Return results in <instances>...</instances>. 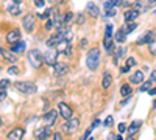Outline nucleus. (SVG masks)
Listing matches in <instances>:
<instances>
[{"instance_id":"obj_1","label":"nucleus","mask_w":156,"mask_h":140,"mask_svg":"<svg viewBox=\"0 0 156 140\" xmlns=\"http://www.w3.org/2000/svg\"><path fill=\"white\" fill-rule=\"evenodd\" d=\"M86 65L89 70H97L100 65V50L98 48H91L86 55Z\"/></svg>"},{"instance_id":"obj_2","label":"nucleus","mask_w":156,"mask_h":140,"mask_svg":"<svg viewBox=\"0 0 156 140\" xmlns=\"http://www.w3.org/2000/svg\"><path fill=\"white\" fill-rule=\"evenodd\" d=\"M16 90H19L20 93H25V95H30V93H36L38 92V87H36V84L30 83V81H17L14 84Z\"/></svg>"},{"instance_id":"obj_3","label":"nucleus","mask_w":156,"mask_h":140,"mask_svg":"<svg viewBox=\"0 0 156 140\" xmlns=\"http://www.w3.org/2000/svg\"><path fill=\"white\" fill-rule=\"evenodd\" d=\"M28 61L31 62V65H33L34 69H39L41 64L44 62V55L39 50H31L28 53Z\"/></svg>"},{"instance_id":"obj_4","label":"nucleus","mask_w":156,"mask_h":140,"mask_svg":"<svg viewBox=\"0 0 156 140\" xmlns=\"http://www.w3.org/2000/svg\"><path fill=\"white\" fill-rule=\"evenodd\" d=\"M56 47V53H61V55H72V47H70V40L67 39H61L59 42L55 45Z\"/></svg>"},{"instance_id":"obj_5","label":"nucleus","mask_w":156,"mask_h":140,"mask_svg":"<svg viewBox=\"0 0 156 140\" xmlns=\"http://www.w3.org/2000/svg\"><path fill=\"white\" fill-rule=\"evenodd\" d=\"M78 126H80V121H78V118L72 117L70 120H67L66 123L63 125V131H64L66 134H73V132L78 129Z\"/></svg>"},{"instance_id":"obj_6","label":"nucleus","mask_w":156,"mask_h":140,"mask_svg":"<svg viewBox=\"0 0 156 140\" xmlns=\"http://www.w3.org/2000/svg\"><path fill=\"white\" fill-rule=\"evenodd\" d=\"M58 107H59V115H61L64 120H70L73 117V112L70 109V106H67L66 103H59Z\"/></svg>"},{"instance_id":"obj_7","label":"nucleus","mask_w":156,"mask_h":140,"mask_svg":"<svg viewBox=\"0 0 156 140\" xmlns=\"http://www.w3.org/2000/svg\"><path fill=\"white\" fill-rule=\"evenodd\" d=\"M22 26H24V30L31 33V31L34 30V16L33 14H27L24 19H22Z\"/></svg>"},{"instance_id":"obj_8","label":"nucleus","mask_w":156,"mask_h":140,"mask_svg":"<svg viewBox=\"0 0 156 140\" xmlns=\"http://www.w3.org/2000/svg\"><path fill=\"white\" fill-rule=\"evenodd\" d=\"M22 3L19 2V0H13V2H10V5H8V13H10L11 16H19L22 13Z\"/></svg>"},{"instance_id":"obj_9","label":"nucleus","mask_w":156,"mask_h":140,"mask_svg":"<svg viewBox=\"0 0 156 140\" xmlns=\"http://www.w3.org/2000/svg\"><path fill=\"white\" fill-rule=\"evenodd\" d=\"M25 135V129L24 128H14L13 131L8 132V140H22Z\"/></svg>"},{"instance_id":"obj_10","label":"nucleus","mask_w":156,"mask_h":140,"mask_svg":"<svg viewBox=\"0 0 156 140\" xmlns=\"http://www.w3.org/2000/svg\"><path fill=\"white\" fill-rule=\"evenodd\" d=\"M67 72H69V65L64 64V62H56V64L53 65L55 76H63V75H66Z\"/></svg>"},{"instance_id":"obj_11","label":"nucleus","mask_w":156,"mask_h":140,"mask_svg":"<svg viewBox=\"0 0 156 140\" xmlns=\"http://www.w3.org/2000/svg\"><path fill=\"white\" fill-rule=\"evenodd\" d=\"M56 111H48L47 114H44L42 117V121H44V125L45 126H52L55 125V121H56Z\"/></svg>"},{"instance_id":"obj_12","label":"nucleus","mask_w":156,"mask_h":140,"mask_svg":"<svg viewBox=\"0 0 156 140\" xmlns=\"http://www.w3.org/2000/svg\"><path fill=\"white\" fill-rule=\"evenodd\" d=\"M153 40H155V33H153V31H147L145 34H142L141 38L136 40V44H137V45H144V44L153 42Z\"/></svg>"},{"instance_id":"obj_13","label":"nucleus","mask_w":156,"mask_h":140,"mask_svg":"<svg viewBox=\"0 0 156 140\" xmlns=\"http://www.w3.org/2000/svg\"><path fill=\"white\" fill-rule=\"evenodd\" d=\"M58 59V53H55V52H47V53H44V62L45 64H48V65H55L56 64V61Z\"/></svg>"},{"instance_id":"obj_14","label":"nucleus","mask_w":156,"mask_h":140,"mask_svg":"<svg viewBox=\"0 0 156 140\" xmlns=\"http://www.w3.org/2000/svg\"><path fill=\"white\" fill-rule=\"evenodd\" d=\"M50 135V128L48 126H45V128H39L34 131V137L36 140H45Z\"/></svg>"},{"instance_id":"obj_15","label":"nucleus","mask_w":156,"mask_h":140,"mask_svg":"<svg viewBox=\"0 0 156 140\" xmlns=\"http://www.w3.org/2000/svg\"><path fill=\"white\" fill-rule=\"evenodd\" d=\"M17 40H20V31L19 30H10L6 33V42L14 44Z\"/></svg>"},{"instance_id":"obj_16","label":"nucleus","mask_w":156,"mask_h":140,"mask_svg":"<svg viewBox=\"0 0 156 140\" xmlns=\"http://www.w3.org/2000/svg\"><path fill=\"white\" fill-rule=\"evenodd\" d=\"M137 17H139V11L134 10V8H131V10H128V11L125 13V22H126V24L134 22Z\"/></svg>"},{"instance_id":"obj_17","label":"nucleus","mask_w":156,"mask_h":140,"mask_svg":"<svg viewBox=\"0 0 156 140\" xmlns=\"http://www.w3.org/2000/svg\"><path fill=\"white\" fill-rule=\"evenodd\" d=\"M131 84H142L144 83V72L142 70H137V72H134V73L131 75Z\"/></svg>"},{"instance_id":"obj_18","label":"nucleus","mask_w":156,"mask_h":140,"mask_svg":"<svg viewBox=\"0 0 156 140\" xmlns=\"http://www.w3.org/2000/svg\"><path fill=\"white\" fill-rule=\"evenodd\" d=\"M0 55H2L3 59H6V61H10V62H16V59H17V56L13 52H6L5 48H2V47H0Z\"/></svg>"},{"instance_id":"obj_19","label":"nucleus","mask_w":156,"mask_h":140,"mask_svg":"<svg viewBox=\"0 0 156 140\" xmlns=\"http://www.w3.org/2000/svg\"><path fill=\"white\" fill-rule=\"evenodd\" d=\"M112 83V75L109 72H105L103 76H102V87L103 89H109V86Z\"/></svg>"},{"instance_id":"obj_20","label":"nucleus","mask_w":156,"mask_h":140,"mask_svg":"<svg viewBox=\"0 0 156 140\" xmlns=\"http://www.w3.org/2000/svg\"><path fill=\"white\" fill-rule=\"evenodd\" d=\"M86 11H88L92 17H97V16H98V13H100V11H98V6L95 5V3H92V2L86 5Z\"/></svg>"},{"instance_id":"obj_21","label":"nucleus","mask_w":156,"mask_h":140,"mask_svg":"<svg viewBox=\"0 0 156 140\" xmlns=\"http://www.w3.org/2000/svg\"><path fill=\"white\" fill-rule=\"evenodd\" d=\"M27 44L24 42V40H17V42L13 44V53H22L25 50Z\"/></svg>"},{"instance_id":"obj_22","label":"nucleus","mask_w":156,"mask_h":140,"mask_svg":"<svg viewBox=\"0 0 156 140\" xmlns=\"http://www.w3.org/2000/svg\"><path fill=\"white\" fill-rule=\"evenodd\" d=\"M141 125H142V121L141 120H136V121H133V123L128 126V132H130V135H133L134 132H137V131H139V128H141Z\"/></svg>"},{"instance_id":"obj_23","label":"nucleus","mask_w":156,"mask_h":140,"mask_svg":"<svg viewBox=\"0 0 156 140\" xmlns=\"http://www.w3.org/2000/svg\"><path fill=\"white\" fill-rule=\"evenodd\" d=\"M114 39H116V42H119V44H123V42H125L126 33H125V30H123V26L116 33V38H114Z\"/></svg>"},{"instance_id":"obj_24","label":"nucleus","mask_w":156,"mask_h":140,"mask_svg":"<svg viewBox=\"0 0 156 140\" xmlns=\"http://www.w3.org/2000/svg\"><path fill=\"white\" fill-rule=\"evenodd\" d=\"M133 90H131V86L130 84H122L120 87V95L122 97H131Z\"/></svg>"},{"instance_id":"obj_25","label":"nucleus","mask_w":156,"mask_h":140,"mask_svg":"<svg viewBox=\"0 0 156 140\" xmlns=\"http://www.w3.org/2000/svg\"><path fill=\"white\" fill-rule=\"evenodd\" d=\"M103 47H105V50H106V53H112L114 42H112L111 39H103Z\"/></svg>"},{"instance_id":"obj_26","label":"nucleus","mask_w":156,"mask_h":140,"mask_svg":"<svg viewBox=\"0 0 156 140\" xmlns=\"http://www.w3.org/2000/svg\"><path fill=\"white\" fill-rule=\"evenodd\" d=\"M151 89V81H144V83L141 84V87H139V92H148V90Z\"/></svg>"},{"instance_id":"obj_27","label":"nucleus","mask_w":156,"mask_h":140,"mask_svg":"<svg viewBox=\"0 0 156 140\" xmlns=\"http://www.w3.org/2000/svg\"><path fill=\"white\" fill-rule=\"evenodd\" d=\"M52 13H53V10L52 8H48V10H45L42 14H39V19H42V20H48L50 19V16H52Z\"/></svg>"},{"instance_id":"obj_28","label":"nucleus","mask_w":156,"mask_h":140,"mask_svg":"<svg viewBox=\"0 0 156 140\" xmlns=\"http://www.w3.org/2000/svg\"><path fill=\"white\" fill-rule=\"evenodd\" d=\"M137 28V24L136 22H131V24H128L126 26H123V30H125V33L128 34V33H131V31H134Z\"/></svg>"},{"instance_id":"obj_29","label":"nucleus","mask_w":156,"mask_h":140,"mask_svg":"<svg viewBox=\"0 0 156 140\" xmlns=\"http://www.w3.org/2000/svg\"><path fill=\"white\" fill-rule=\"evenodd\" d=\"M112 30H114V26L109 24L106 25V30H105V39H111V36H112Z\"/></svg>"},{"instance_id":"obj_30","label":"nucleus","mask_w":156,"mask_h":140,"mask_svg":"<svg viewBox=\"0 0 156 140\" xmlns=\"http://www.w3.org/2000/svg\"><path fill=\"white\" fill-rule=\"evenodd\" d=\"M103 8H105V11L114 10V8H116V5H114V0H106V2H105V5H103Z\"/></svg>"},{"instance_id":"obj_31","label":"nucleus","mask_w":156,"mask_h":140,"mask_svg":"<svg viewBox=\"0 0 156 140\" xmlns=\"http://www.w3.org/2000/svg\"><path fill=\"white\" fill-rule=\"evenodd\" d=\"M72 20H73V13H67V14H66V16L63 17V24H64V25L70 24Z\"/></svg>"},{"instance_id":"obj_32","label":"nucleus","mask_w":156,"mask_h":140,"mask_svg":"<svg viewBox=\"0 0 156 140\" xmlns=\"http://www.w3.org/2000/svg\"><path fill=\"white\" fill-rule=\"evenodd\" d=\"M8 73H10V75H19L20 73V69H19V67H16V65H13V67L8 69Z\"/></svg>"},{"instance_id":"obj_33","label":"nucleus","mask_w":156,"mask_h":140,"mask_svg":"<svg viewBox=\"0 0 156 140\" xmlns=\"http://www.w3.org/2000/svg\"><path fill=\"white\" fill-rule=\"evenodd\" d=\"M148 50L151 55H156V40H153V42L148 44Z\"/></svg>"},{"instance_id":"obj_34","label":"nucleus","mask_w":156,"mask_h":140,"mask_svg":"<svg viewBox=\"0 0 156 140\" xmlns=\"http://www.w3.org/2000/svg\"><path fill=\"white\" fill-rule=\"evenodd\" d=\"M123 55H125V48H123V47H119L117 52H116V56H117V58H122Z\"/></svg>"},{"instance_id":"obj_35","label":"nucleus","mask_w":156,"mask_h":140,"mask_svg":"<svg viewBox=\"0 0 156 140\" xmlns=\"http://www.w3.org/2000/svg\"><path fill=\"white\" fill-rule=\"evenodd\" d=\"M10 86V81L8 79H0V89H6Z\"/></svg>"},{"instance_id":"obj_36","label":"nucleus","mask_w":156,"mask_h":140,"mask_svg":"<svg viewBox=\"0 0 156 140\" xmlns=\"http://www.w3.org/2000/svg\"><path fill=\"white\" fill-rule=\"evenodd\" d=\"M114 16H116V8L109 10V11H105V17H114Z\"/></svg>"},{"instance_id":"obj_37","label":"nucleus","mask_w":156,"mask_h":140,"mask_svg":"<svg viewBox=\"0 0 156 140\" xmlns=\"http://www.w3.org/2000/svg\"><path fill=\"white\" fill-rule=\"evenodd\" d=\"M133 8H134V10H139V8H144V3H142L141 0H137V2H134V3H133Z\"/></svg>"},{"instance_id":"obj_38","label":"nucleus","mask_w":156,"mask_h":140,"mask_svg":"<svg viewBox=\"0 0 156 140\" xmlns=\"http://www.w3.org/2000/svg\"><path fill=\"white\" fill-rule=\"evenodd\" d=\"M33 2H34V6L36 8H42L44 3H45V0H33Z\"/></svg>"},{"instance_id":"obj_39","label":"nucleus","mask_w":156,"mask_h":140,"mask_svg":"<svg viewBox=\"0 0 156 140\" xmlns=\"http://www.w3.org/2000/svg\"><path fill=\"white\" fill-rule=\"evenodd\" d=\"M126 65H128V67L136 65V59H134V58H128V59H126Z\"/></svg>"},{"instance_id":"obj_40","label":"nucleus","mask_w":156,"mask_h":140,"mask_svg":"<svg viewBox=\"0 0 156 140\" xmlns=\"http://www.w3.org/2000/svg\"><path fill=\"white\" fill-rule=\"evenodd\" d=\"M91 132H92V128L86 129V132H84V135H83V137H81V140H88V139H89V135H91Z\"/></svg>"},{"instance_id":"obj_41","label":"nucleus","mask_w":156,"mask_h":140,"mask_svg":"<svg viewBox=\"0 0 156 140\" xmlns=\"http://www.w3.org/2000/svg\"><path fill=\"white\" fill-rule=\"evenodd\" d=\"M53 26H55L53 20H47V24H45V30H52Z\"/></svg>"},{"instance_id":"obj_42","label":"nucleus","mask_w":156,"mask_h":140,"mask_svg":"<svg viewBox=\"0 0 156 140\" xmlns=\"http://www.w3.org/2000/svg\"><path fill=\"white\" fill-rule=\"evenodd\" d=\"M77 17H78V19H77L78 24H84V14H81V13H80V14H78Z\"/></svg>"},{"instance_id":"obj_43","label":"nucleus","mask_w":156,"mask_h":140,"mask_svg":"<svg viewBox=\"0 0 156 140\" xmlns=\"http://www.w3.org/2000/svg\"><path fill=\"white\" fill-rule=\"evenodd\" d=\"M126 131V125L125 123H119V132H125Z\"/></svg>"},{"instance_id":"obj_44","label":"nucleus","mask_w":156,"mask_h":140,"mask_svg":"<svg viewBox=\"0 0 156 140\" xmlns=\"http://www.w3.org/2000/svg\"><path fill=\"white\" fill-rule=\"evenodd\" d=\"M6 98V92H5V89H0V101H3Z\"/></svg>"},{"instance_id":"obj_45","label":"nucleus","mask_w":156,"mask_h":140,"mask_svg":"<svg viewBox=\"0 0 156 140\" xmlns=\"http://www.w3.org/2000/svg\"><path fill=\"white\" fill-rule=\"evenodd\" d=\"M112 125V117H106V120H105V126H111Z\"/></svg>"},{"instance_id":"obj_46","label":"nucleus","mask_w":156,"mask_h":140,"mask_svg":"<svg viewBox=\"0 0 156 140\" xmlns=\"http://www.w3.org/2000/svg\"><path fill=\"white\" fill-rule=\"evenodd\" d=\"M150 81L153 83V81H156V70L151 72V75H150Z\"/></svg>"},{"instance_id":"obj_47","label":"nucleus","mask_w":156,"mask_h":140,"mask_svg":"<svg viewBox=\"0 0 156 140\" xmlns=\"http://www.w3.org/2000/svg\"><path fill=\"white\" fill-rule=\"evenodd\" d=\"M120 72H122V73H128V72H130V67H128V65H123L122 69H120Z\"/></svg>"},{"instance_id":"obj_48","label":"nucleus","mask_w":156,"mask_h":140,"mask_svg":"<svg viewBox=\"0 0 156 140\" xmlns=\"http://www.w3.org/2000/svg\"><path fill=\"white\" fill-rule=\"evenodd\" d=\"M53 140H64V139H63V135H61V134H58V132H56V134L53 135Z\"/></svg>"},{"instance_id":"obj_49","label":"nucleus","mask_w":156,"mask_h":140,"mask_svg":"<svg viewBox=\"0 0 156 140\" xmlns=\"http://www.w3.org/2000/svg\"><path fill=\"white\" fill-rule=\"evenodd\" d=\"M114 5H116V6H122L123 5V0H114Z\"/></svg>"},{"instance_id":"obj_50","label":"nucleus","mask_w":156,"mask_h":140,"mask_svg":"<svg viewBox=\"0 0 156 140\" xmlns=\"http://www.w3.org/2000/svg\"><path fill=\"white\" fill-rule=\"evenodd\" d=\"M148 93H150V95H153V97H155V95H156V87H151V89L148 90Z\"/></svg>"},{"instance_id":"obj_51","label":"nucleus","mask_w":156,"mask_h":140,"mask_svg":"<svg viewBox=\"0 0 156 140\" xmlns=\"http://www.w3.org/2000/svg\"><path fill=\"white\" fill-rule=\"evenodd\" d=\"M86 45H88V40H86V39H83V40H81V44H80V47H81V48H84Z\"/></svg>"},{"instance_id":"obj_52","label":"nucleus","mask_w":156,"mask_h":140,"mask_svg":"<svg viewBox=\"0 0 156 140\" xmlns=\"http://www.w3.org/2000/svg\"><path fill=\"white\" fill-rule=\"evenodd\" d=\"M98 123H100V121H98V120H95L94 123H92V128H95V126H98Z\"/></svg>"},{"instance_id":"obj_53","label":"nucleus","mask_w":156,"mask_h":140,"mask_svg":"<svg viewBox=\"0 0 156 140\" xmlns=\"http://www.w3.org/2000/svg\"><path fill=\"white\" fill-rule=\"evenodd\" d=\"M148 2H150V5H151V6L156 5V0H148Z\"/></svg>"},{"instance_id":"obj_54","label":"nucleus","mask_w":156,"mask_h":140,"mask_svg":"<svg viewBox=\"0 0 156 140\" xmlns=\"http://www.w3.org/2000/svg\"><path fill=\"white\" fill-rule=\"evenodd\" d=\"M116 140H123V139L120 137V135H117V137H116Z\"/></svg>"},{"instance_id":"obj_55","label":"nucleus","mask_w":156,"mask_h":140,"mask_svg":"<svg viewBox=\"0 0 156 140\" xmlns=\"http://www.w3.org/2000/svg\"><path fill=\"white\" fill-rule=\"evenodd\" d=\"M52 2L55 3V2H63V0H52Z\"/></svg>"},{"instance_id":"obj_56","label":"nucleus","mask_w":156,"mask_h":140,"mask_svg":"<svg viewBox=\"0 0 156 140\" xmlns=\"http://www.w3.org/2000/svg\"><path fill=\"white\" fill-rule=\"evenodd\" d=\"M153 107H155V109H156V101H155V103H153Z\"/></svg>"},{"instance_id":"obj_57","label":"nucleus","mask_w":156,"mask_h":140,"mask_svg":"<svg viewBox=\"0 0 156 140\" xmlns=\"http://www.w3.org/2000/svg\"><path fill=\"white\" fill-rule=\"evenodd\" d=\"M0 126H2V118H0Z\"/></svg>"},{"instance_id":"obj_58","label":"nucleus","mask_w":156,"mask_h":140,"mask_svg":"<svg viewBox=\"0 0 156 140\" xmlns=\"http://www.w3.org/2000/svg\"><path fill=\"white\" fill-rule=\"evenodd\" d=\"M128 140H134V139H131V137H130V139H128Z\"/></svg>"},{"instance_id":"obj_59","label":"nucleus","mask_w":156,"mask_h":140,"mask_svg":"<svg viewBox=\"0 0 156 140\" xmlns=\"http://www.w3.org/2000/svg\"><path fill=\"white\" fill-rule=\"evenodd\" d=\"M88 140H92V139H88Z\"/></svg>"}]
</instances>
